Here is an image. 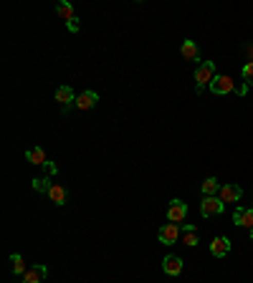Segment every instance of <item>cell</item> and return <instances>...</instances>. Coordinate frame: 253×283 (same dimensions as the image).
<instances>
[{"label":"cell","instance_id":"ba28073f","mask_svg":"<svg viewBox=\"0 0 253 283\" xmlns=\"http://www.w3.org/2000/svg\"><path fill=\"white\" fill-rule=\"evenodd\" d=\"M162 268H165L167 276H180L183 273V258L180 255H167L165 263H162Z\"/></svg>","mask_w":253,"mask_h":283},{"label":"cell","instance_id":"3957f363","mask_svg":"<svg viewBox=\"0 0 253 283\" xmlns=\"http://www.w3.org/2000/svg\"><path fill=\"white\" fill-rule=\"evenodd\" d=\"M208 89H210L215 96L233 94V91H236V81H233L230 76H215V79H213V84H210Z\"/></svg>","mask_w":253,"mask_h":283},{"label":"cell","instance_id":"5b68a950","mask_svg":"<svg viewBox=\"0 0 253 283\" xmlns=\"http://www.w3.org/2000/svg\"><path fill=\"white\" fill-rule=\"evenodd\" d=\"M188 215V205L183 200H170L167 205V220L170 222H183Z\"/></svg>","mask_w":253,"mask_h":283},{"label":"cell","instance_id":"ac0fdd59","mask_svg":"<svg viewBox=\"0 0 253 283\" xmlns=\"http://www.w3.org/2000/svg\"><path fill=\"white\" fill-rule=\"evenodd\" d=\"M56 101H59V104H71V101H76L74 89H71V86H59V89H56Z\"/></svg>","mask_w":253,"mask_h":283},{"label":"cell","instance_id":"2e32d148","mask_svg":"<svg viewBox=\"0 0 253 283\" xmlns=\"http://www.w3.org/2000/svg\"><path fill=\"white\" fill-rule=\"evenodd\" d=\"M48 197H51V202H56V207H63L66 205V190L61 187V185H51V190H48Z\"/></svg>","mask_w":253,"mask_h":283},{"label":"cell","instance_id":"ffe728a7","mask_svg":"<svg viewBox=\"0 0 253 283\" xmlns=\"http://www.w3.org/2000/svg\"><path fill=\"white\" fill-rule=\"evenodd\" d=\"M51 185H53L51 177H38V180H33V190H35V192H46V195H48Z\"/></svg>","mask_w":253,"mask_h":283},{"label":"cell","instance_id":"5bb4252c","mask_svg":"<svg viewBox=\"0 0 253 283\" xmlns=\"http://www.w3.org/2000/svg\"><path fill=\"white\" fill-rule=\"evenodd\" d=\"M56 13L61 15L66 23L76 21V10H74V8H71V3H66V0H59V3H56Z\"/></svg>","mask_w":253,"mask_h":283},{"label":"cell","instance_id":"44dd1931","mask_svg":"<svg viewBox=\"0 0 253 283\" xmlns=\"http://www.w3.org/2000/svg\"><path fill=\"white\" fill-rule=\"evenodd\" d=\"M243 79H246V81L253 86V61H248L246 66H243Z\"/></svg>","mask_w":253,"mask_h":283},{"label":"cell","instance_id":"52a82bcc","mask_svg":"<svg viewBox=\"0 0 253 283\" xmlns=\"http://www.w3.org/2000/svg\"><path fill=\"white\" fill-rule=\"evenodd\" d=\"M241 195H243V192H241L238 185H221V192H218V197H221L225 205H228V202H238Z\"/></svg>","mask_w":253,"mask_h":283},{"label":"cell","instance_id":"9c48e42d","mask_svg":"<svg viewBox=\"0 0 253 283\" xmlns=\"http://www.w3.org/2000/svg\"><path fill=\"white\" fill-rule=\"evenodd\" d=\"M96 101H99V94L96 91H84V94L76 96V109H81V111H86V109H92V106H96Z\"/></svg>","mask_w":253,"mask_h":283},{"label":"cell","instance_id":"6da1fadb","mask_svg":"<svg viewBox=\"0 0 253 283\" xmlns=\"http://www.w3.org/2000/svg\"><path fill=\"white\" fill-rule=\"evenodd\" d=\"M213 79H215V63L203 61L197 68H195V89H197V94H200L205 86H210Z\"/></svg>","mask_w":253,"mask_h":283},{"label":"cell","instance_id":"8fae6325","mask_svg":"<svg viewBox=\"0 0 253 283\" xmlns=\"http://www.w3.org/2000/svg\"><path fill=\"white\" fill-rule=\"evenodd\" d=\"M228 251H230V240H228L225 235L215 238V240L210 243V253H213L215 258H223V255H228Z\"/></svg>","mask_w":253,"mask_h":283},{"label":"cell","instance_id":"e0dca14e","mask_svg":"<svg viewBox=\"0 0 253 283\" xmlns=\"http://www.w3.org/2000/svg\"><path fill=\"white\" fill-rule=\"evenodd\" d=\"M203 195L205 197H213V195H218L221 192V185H218V177H208L205 182H203Z\"/></svg>","mask_w":253,"mask_h":283},{"label":"cell","instance_id":"9a60e30c","mask_svg":"<svg viewBox=\"0 0 253 283\" xmlns=\"http://www.w3.org/2000/svg\"><path fill=\"white\" fill-rule=\"evenodd\" d=\"M180 53H183V59H188V61H197V56H200V51H197V43H195V41H183V46H180Z\"/></svg>","mask_w":253,"mask_h":283},{"label":"cell","instance_id":"7402d4cb","mask_svg":"<svg viewBox=\"0 0 253 283\" xmlns=\"http://www.w3.org/2000/svg\"><path fill=\"white\" fill-rule=\"evenodd\" d=\"M66 26H68V31H71V33L79 31V18H76V21H71V23H66Z\"/></svg>","mask_w":253,"mask_h":283},{"label":"cell","instance_id":"7a4b0ae2","mask_svg":"<svg viewBox=\"0 0 253 283\" xmlns=\"http://www.w3.org/2000/svg\"><path fill=\"white\" fill-rule=\"evenodd\" d=\"M223 210H225V202H223L218 195L203 197V202H200V215L203 218H215V215H221Z\"/></svg>","mask_w":253,"mask_h":283},{"label":"cell","instance_id":"d6986e66","mask_svg":"<svg viewBox=\"0 0 253 283\" xmlns=\"http://www.w3.org/2000/svg\"><path fill=\"white\" fill-rule=\"evenodd\" d=\"M10 263H13V273H15V276H26V273H28V268H26V260H23V255L13 253V255H10Z\"/></svg>","mask_w":253,"mask_h":283},{"label":"cell","instance_id":"7c38bea8","mask_svg":"<svg viewBox=\"0 0 253 283\" xmlns=\"http://www.w3.org/2000/svg\"><path fill=\"white\" fill-rule=\"evenodd\" d=\"M180 240H183V246H188V248L197 246V240H200V235H197V228H195V225H185V228H183V235H180Z\"/></svg>","mask_w":253,"mask_h":283},{"label":"cell","instance_id":"8992f818","mask_svg":"<svg viewBox=\"0 0 253 283\" xmlns=\"http://www.w3.org/2000/svg\"><path fill=\"white\" fill-rule=\"evenodd\" d=\"M233 222L241 225V228L253 230V207H238V210L233 213Z\"/></svg>","mask_w":253,"mask_h":283},{"label":"cell","instance_id":"603a6c76","mask_svg":"<svg viewBox=\"0 0 253 283\" xmlns=\"http://www.w3.org/2000/svg\"><path fill=\"white\" fill-rule=\"evenodd\" d=\"M251 240H253V230H251Z\"/></svg>","mask_w":253,"mask_h":283},{"label":"cell","instance_id":"30bf717a","mask_svg":"<svg viewBox=\"0 0 253 283\" xmlns=\"http://www.w3.org/2000/svg\"><path fill=\"white\" fill-rule=\"evenodd\" d=\"M46 273H48L46 266H33V268H28V273L23 276V281L21 283H43Z\"/></svg>","mask_w":253,"mask_h":283},{"label":"cell","instance_id":"4fadbf2b","mask_svg":"<svg viewBox=\"0 0 253 283\" xmlns=\"http://www.w3.org/2000/svg\"><path fill=\"white\" fill-rule=\"evenodd\" d=\"M26 159H28L31 164H38V167H48V164H51V162H48V157H46V152H43L41 147L28 149V152H26Z\"/></svg>","mask_w":253,"mask_h":283},{"label":"cell","instance_id":"277c9868","mask_svg":"<svg viewBox=\"0 0 253 283\" xmlns=\"http://www.w3.org/2000/svg\"><path fill=\"white\" fill-rule=\"evenodd\" d=\"M157 235H159V243L172 246V243H177V238L183 235V228H177V222H167V225L159 228Z\"/></svg>","mask_w":253,"mask_h":283}]
</instances>
